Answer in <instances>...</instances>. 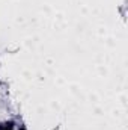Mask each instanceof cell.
Segmentation results:
<instances>
[{
    "mask_svg": "<svg viewBox=\"0 0 128 130\" xmlns=\"http://www.w3.org/2000/svg\"><path fill=\"white\" fill-rule=\"evenodd\" d=\"M0 130H26V127L17 120H6L0 123Z\"/></svg>",
    "mask_w": 128,
    "mask_h": 130,
    "instance_id": "6da1fadb",
    "label": "cell"
}]
</instances>
